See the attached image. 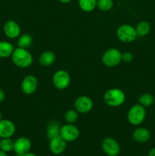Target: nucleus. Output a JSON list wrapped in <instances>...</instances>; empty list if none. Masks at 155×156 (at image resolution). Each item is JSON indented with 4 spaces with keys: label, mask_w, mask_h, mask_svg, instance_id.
Returning a JSON list of instances; mask_svg holds the SVG:
<instances>
[{
    "label": "nucleus",
    "mask_w": 155,
    "mask_h": 156,
    "mask_svg": "<svg viewBox=\"0 0 155 156\" xmlns=\"http://www.w3.org/2000/svg\"><path fill=\"white\" fill-rule=\"evenodd\" d=\"M11 57L14 65L18 68H28L33 63V56L27 49L21 47L15 49Z\"/></svg>",
    "instance_id": "nucleus-1"
},
{
    "label": "nucleus",
    "mask_w": 155,
    "mask_h": 156,
    "mask_svg": "<svg viewBox=\"0 0 155 156\" xmlns=\"http://www.w3.org/2000/svg\"><path fill=\"white\" fill-rule=\"evenodd\" d=\"M103 101L109 107H119L126 101V94L120 88H110L104 93Z\"/></svg>",
    "instance_id": "nucleus-2"
},
{
    "label": "nucleus",
    "mask_w": 155,
    "mask_h": 156,
    "mask_svg": "<svg viewBox=\"0 0 155 156\" xmlns=\"http://www.w3.org/2000/svg\"><path fill=\"white\" fill-rule=\"evenodd\" d=\"M146 109L140 104L134 105L128 111L127 119L130 124L133 126H138L141 124L145 120Z\"/></svg>",
    "instance_id": "nucleus-3"
},
{
    "label": "nucleus",
    "mask_w": 155,
    "mask_h": 156,
    "mask_svg": "<svg viewBox=\"0 0 155 156\" xmlns=\"http://www.w3.org/2000/svg\"><path fill=\"white\" fill-rule=\"evenodd\" d=\"M116 37L122 43H132L136 40L138 34L135 27L130 24H122L117 28Z\"/></svg>",
    "instance_id": "nucleus-4"
},
{
    "label": "nucleus",
    "mask_w": 155,
    "mask_h": 156,
    "mask_svg": "<svg viewBox=\"0 0 155 156\" xmlns=\"http://www.w3.org/2000/svg\"><path fill=\"white\" fill-rule=\"evenodd\" d=\"M122 62V53L116 48H110L104 52L102 56V62L109 68L115 67Z\"/></svg>",
    "instance_id": "nucleus-5"
},
{
    "label": "nucleus",
    "mask_w": 155,
    "mask_h": 156,
    "mask_svg": "<svg viewBox=\"0 0 155 156\" xmlns=\"http://www.w3.org/2000/svg\"><path fill=\"white\" fill-rule=\"evenodd\" d=\"M71 82L69 73L65 70H58L53 76V85L59 90H64L68 88Z\"/></svg>",
    "instance_id": "nucleus-6"
},
{
    "label": "nucleus",
    "mask_w": 155,
    "mask_h": 156,
    "mask_svg": "<svg viewBox=\"0 0 155 156\" xmlns=\"http://www.w3.org/2000/svg\"><path fill=\"white\" fill-rule=\"evenodd\" d=\"M80 132L78 128L72 123H67L60 128V136L65 142H74L78 139Z\"/></svg>",
    "instance_id": "nucleus-7"
},
{
    "label": "nucleus",
    "mask_w": 155,
    "mask_h": 156,
    "mask_svg": "<svg viewBox=\"0 0 155 156\" xmlns=\"http://www.w3.org/2000/svg\"><path fill=\"white\" fill-rule=\"evenodd\" d=\"M103 152L107 156H118L120 152V146L118 142L112 137H106L101 143Z\"/></svg>",
    "instance_id": "nucleus-8"
},
{
    "label": "nucleus",
    "mask_w": 155,
    "mask_h": 156,
    "mask_svg": "<svg viewBox=\"0 0 155 156\" xmlns=\"http://www.w3.org/2000/svg\"><path fill=\"white\" fill-rule=\"evenodd\" d=\"M74 109L80 114H88L94 107V103L91 98L86 95L79 96L74 101Z\"/></svg>",
    "instance_id": "nucleus-9"
},
{
    "label": "nucleus",
    "mask_w": 155,
    "mask_h": 156,
    "mask_svg": "<svg viewBox=\"0 0 155 156\" xmlns=\"http://www.w3.org/2000/svg\"><path fill=\"white\" fill-rule=\"evenodd\" d=\"M38 87V80L36 76L33 75H27L21 82V91L24 94L30 95L36 91Z\"/></svg>",
    "instance_id": "nucleus-10"
},
{
    "label": "nucleus",
    "mask_w": 155,
    "mask_h": 156,
    "mask_svg": "<svg viewBox=\"0 0 155 156\" xmlns=\"http://www.w3.org/2000/svg\"><path fill=\"white\" fill-rule=\"evenodd\" d=\"M30 149H31V142L27 137H19L15 141H14L13 151L18 156H21L30 152Z\"/></svg>",
    "instance_id": "nucleus-11"
},
{
    "label": "nucleus",
    "mask_w": 155,
    "mask_h": 156,
    "mask_svg": "<svg viewBox=\"0 0 155 156\" xmlns=\"http://www.w3.org/2000/svg\"><path fill=\"white\" fill-rule=\"evenodd\" d=\"M5 35L9 39H15L21 35L20 25L14 20H9L6 21L3 27Z\"/></svg>",
    "instance_id": "nucleus-12"
},
{
    "label": "nucleus",
    "mask_w": 155,
    "mask_h": 156,
    "mask_svg": "<svg viewBox=\"0 0 155 156\" xmlns=\"http://www.w3.org/2000/svg\"><path fill=\"white\" fill-rule=\"evenodd\" d=\"M16 127L12 120L2 119L0 120V138H11L15 134Z\"/></svg>",
    "instance_id": "nucleus-13"
},
{
    "label": "nucleus",
    "mask_w": 155,
    "mask_h": 156,
    "mask_svg": "<svg viewBox=\"0 0 155 156\" xmlns=\"http://www.w3.org/2000/svg\"><path fill=\"white\" fill-rule=\"evenodd\" d=\"M67 146V142H65L62 137L59 136L50 140L49 147L50 150L53 155H59L65 152Z\"/></svg>",
    "instance_id": "nucleus-14"
},
{
    "label": "nucleus",
    "mask_w": 155,
    "mask_h": 156,
    "mask_svg": "<svg viewBox=\"0 0 155 156\" xmlns=\"http://www.w3.org/2000/svg\"><path fill=\"white\" fill-rule=\"evenodd\" d=\"M134 140L138 143H145L151 137L150 131L144 127H138L134 130L132 133Z\"/></svg>",
    "instance_id": "nucleus-15"
},
{
    "label": "nucleus",
    "mask_w": 155,
    "mask_h": 156,
    "mask_svg": "<svg viewBox=\"0 0 155 156\" xmlns=\"http://www.w3.org/2000/svg\"><path fill=\"white\" fill-rule=\"evenodd\" d=\"M61 126L56 120H52L47 125L46 136L49 140H53L60 136Z\"/></svg>",
    "instance_id": "nucleus-16"
},
{
    "label": "nucleus",
    "mask_w": 155,
    "mask_h": 156,
    "mask_svg": "<svg viewBox=\"0 0 155 156\" xmlns=\"http://www.w3.org/2000/svg\"><path fill=\"white\" fill-rule=\"evenodd\" d=\"M56 61V54L51 50L43 52L39 57V62L43 66H50Z\"/></svg>",
    "instance_id": "nucleus-17"
},
{
    "label": "nucleus",
    "mask_w": 155,
    "mask_h": 156,
    "mask_svg": "<svg viewBox=\"0 0 155 156\" xmlns=\"http://www.w3.org/2000/svg\"><path fill=\"white\" fill-rule=\"evenodd\" d=\"M14 46L12 44L8 41H0V58L4 59V58L10 57L13 53Z\"/></svg>",
    "instance_id": "nucleus-18"
},
{
    "label": "nucleus",
    "mask_w": 155,
    "mask_h": 156,
    "mask_svg": "<svg viewBox=\"0 0 155 156\" xmlns=\"http://www.w3.org/2000/svg\"><path fill=\"white\" fill-rule=\"evenodd\" d=\"M150 29H151V27H150V23L146 21H140L137 24L136 27H135L138 37H141L147 36L150 33Z\"/></svg>",
    "instance_id": "nucleus-19"
},
{
    "label": "nucleus",
    "mask_w": 155,
    "mask_h": 156,
    "mask_svg": "<svg viewBox=\"0 0 155 156\" xmlns=\"http://www.w3.org/2000/svg\"><path fill=\"white\" fill-rule=\"evenodd\" d=\"M33 44V38L31 35L29 34H22L18 37V47L24 49H28L31 47Z\"/></svg>",
    "instance_id": "nucleus-20"
},
{
    "label": "nucleus",
    "mask_w": 155,
    "mask_h": 156,
    "mask_svg": "<svg viewBox=\"0 0 155 156\" xmlns=\"http://www.w3.org/2000/svg\"><path fill=\"white\" fill-rule=\"evenodd\" d=\"M97 0H78L79 8L84 12H91L97 7Z\"/></svg>",
    "instance_id": "nucleus-21"
},
{
    "label": "nucleus",
    "mask_w": 155,
    "mask_h": 156,
    "mask_svg": "<svg viewBox=\"0 0 155 156\" xmlns=\"http://www.w3.org/2000/svg\"><path fill=\"white\" fill-rule=\"evenodd\" d=\"M153 102H154V98L151 94H149V93L142 94L138 98V104L144 106V108L153 105Z\"/></svg>",
    "instance_id": "nucleus-22"
},
{
    "label": "nucleus",
    "mask_w": 155,
    "mask_h": 156,
    "mask_svg": "<svg viewBox=\"0 0 155 156\" xmlns=\"http://www.w3.org/2000/svg\"><path fill=\"white\" fill-rule=\"evenodd\" d=\"M0 149L5 152H10L14 150V141L11 138L1 139Z\"/></svg>",
    "instance_id": "nucleus-23"
},
{
    "label": "nucleus",
    "mask_w": 155,
    "mask_h": 156,
    "mask_svg": "<svg viewBox=\"0 0 155 156\" xmlns=\"http://www.w3.org/2000/svg\"><path fill=\"white\" fill-rule=\"evenodd\" d=\"M78 114L79 113L76 111L75 109L68 110L65 112V120L67 123H74L78 119Z\"/></svg>",
    "instance_id": "nucleus-24"
},
{
    "label": "nucleus",
    "mask_w": 155,
    "mask_h": 156,
    "mask_svg": "<svg viewBox=\"0 0 155 156\" xmlns=\"http://www.w3.org/2000/svg\"><path fill=\"white\" fill-rule=\"evenodd\" d=\"M97 7L102 12H108L113 7L112 0H97Z\"/></svg>",
    "instance_id": "nucleus-25"
},
{
    "label": "nucleus",
    "mask_w": 155,
    "mask_h": 156,
    "mask_svg": "<svg viewBox=\"0 0 155 156\" xmlns=\"http://www.w3.org/2000/svg\"><path fill=\"white\" fill-rule=\"evenodd\" d=\"M133 60V54L131 52L126 51L122 53V61L125 62H130Z\"/></svg>",
    "instance_id": "nucleus-26"
},
{
    "label": "nucleus",
    "mask_w": 155,
    "mask_h": 156,
    "mask_svg": "<svg viewBox=\"0 0 155 156\" xmlns=\"http://www.w3.org/2000/svg\"><path fill=\"white\" fill-rule=\"evenodd\" d=\"M5 98V93L2 88H0V103L4 101Z\"/></svg>",
    "instance_id": "nucleus-27"
},
{
    "label": "nucleus",
    "mask_w": 155,
    "mask_h": 156,
    "mask_svg": "<svg viewBox=\"0 0 155 156\" xmlns=\"http://www.w3.org/2000/svg\"><path fill=\"white\" fill-rule=\"evenodd\" d=\"M147 156H155V147L150 149L149 152L147 153Z\"/></svg>",
    "instance_id": "nucleus-28"
},
{
    "label": "nucleus",
    "mask_w": 155,
    "mask_h": 156,
    "mask_svg": "<svg viewBox=\"0 0 155 156\" xmlns=\"http://www.w3.org/2000/svg\"><path fill=\"white\" fill-rule=\"evenodd\" d=\"M21 156H37V155H35L34 153H32V152H27V153H25V154H24V155H22Z\"/></svg>",
    "instance_id": "nucleus-29"
},
{
    "label": "nucleus",
    "mask_w": 155,
    "mask_h": 156,
    "mask_svg": "<svg viewBox=\"0 0 155 156\" xmlns=\"http://www.w3.org/2000/svg\"><path fill=\"white\" fill-rule=\"evenodd\" d=\"M59 2H60L61 3H63V4H67V3H69L71 0H58Z\"/></svg>",
    "instance_id": "nucleus-30"
},
{
    "label": "nucleus",
    "mask_w": 155,
    "mask_h": 156,
    "mask_svg": "<svg viewBox=\"0 0 155 156\" xmlns=\"http://www.w3.org/2000/svg\"><path fill=\"white\" fill-rule=\"evenodd\" d=\"M0 156H8L7 152H4V151H2L0 149Z\"/></svg>",
    "instance_id": "nucleus-31"
},
{
    "label": "nucleus",
    "mask_w": 155,
    "mask_h": 156,
    "mask_svg": "<svg viewBox=\"0 0 155 156\" xmlns=\"http://www.w3.org/2000/svg\"><path fill=\"white\" fill-rule=\"evenodd\" d=\"M2 113L1 112H0V120H2Z\"/></svg>",
    "instance_id": "nucleus-32"
},
{
    "label": "nucleus",
    "mask_w": 155,
    "mask_h": 156,
    "mask_svg": "<svg viewBox=\"0 0 155 156\" xmlns=\"http://www.w3.org/2000/svg\"><path fill=\"white\" fill-rule=\"evenodd\" d=\"M0 142H1V138H0Z\"/></svg>",
    "instance_id": "nucleus-33"
}]
</instances>
